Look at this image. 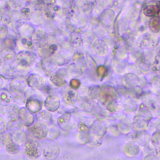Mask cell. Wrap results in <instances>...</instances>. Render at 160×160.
<instances>
[{"mask_svg": "<svg viewBox=\"0 0 160 160\" xmlns=\"http://www.w3.org/2000/svg\"><path fill=\"white\" fill-rule=\"evenodd\" d=\"M4 143L6 144V148L8 152L11 154L16 153L18 151V148L15 144L12 142L10 136H6Z\"/></svg>", "mask_w": 160, "mask_h": 160, "instance_id": "obj_20", "label": "cell"}, {"mask_svg": "<svg viewBox=\"0 0 160 160\" xmlns=\"http://www.w3.org/2000/svg\"><path fill=\"white\" fill-rule=\"evenodd\" d=\"M32 135L39 139H44L48 134V128L42 122H37L31 128Z\"/></svg>", "mask_w": 160, "mask_h": 160, "instance_id": "obj_5", "label": "cell"}, {"mask_svg": "<svg viewBox=\"0 0 160 160\" xmlns=\"http://www.w3.org/2000/svg\"><path fill=\"white\" fill-rule=\"evenodd\" d=\"M29 9L33 11H42L46 9V5L42 0H33L30 3Z\"/></svg>", "mask_w": 160, "mask_h": 160, "instance_id": "obj_19", "label": "cell"}, {"mask_svg": "<svg viewBox=\"0 0 160 160\" xmlns=\"http://www.w3.org/2000/svg\"><path fill=\"white\" fill-rule=\"evenodd\" d=\"M10 7L8 4L5 8L0 11V21L6 25H11L13 21L10 14Z\"/></svg>", "mask_w": 160, "mask_h": 160, "instance_id": "obj_12", "label": "cell"}, {"mask_svg": "<svg viewBox=\"0 0 160 160\" xmlns=\"http://www.w3.org/2000/svg\"><path fill=\"white\" fill-rule=\"evenodd\" d=\"M26 134L21 131H17L14 132L11 138V141L16 145H21L26 141Z\"/></svg>", "mask_w": 160, "mask_h": 160, "instance_id": "obj_18", "label": "cell"}, {"mask_svg": "<svg viewBox=\"0 0 160 160\" xmlns=\"http://www.w3.org/2000/svg\"><path fill=\"white\" fill-rule=\"evenodd\" d=\"M16 31L21 37L31 38L35 31L34 28L29 24L21 22L16 28Z\"/></svg>", "mask_w": 160, "mask_h": 160, "instance_id": "obj_8", "label": "cell"}, {"mask_svg": "<svg viewBox=\"0 0 160 160\" xmlns=\"http://www.w3.org/2000/svg\"><path fill=\"white\" fill-rule=\"evenodd\" d=\"M36 59V54L30 50H22L15 57V62L21 68H28L32 64Z\"/></svg>", "mask_w": 160, "mask_h": 160, "instance_id": "obj_1", "label": "cell"}, {"mask_svg": "<svg viewBox=\"0 0 160 160\" xmlns=\"http://www.w3.org/2000/svg\"><path fill=\"white\" fill-rule=\"evenodd\" d=\"M29 18L34 23H41L42 21V11H32L29 14Z\"/></svg>", "mask_w": 160, "mask_h": 160, "instance_id": "obj_22", "label": "cell"}, {"mask_svg": "<svg viewBox=\"0 0 160 160\" xmlns=\"http://www.w3.org/2000/svg\"><path fill=\"white\" fill-rule=\"evenodd\" d=\"M33 0H25V1H26V2H31V1H32Z\"/></svg>", "mask_w": 160, "mask_h": 160, "instance_id": "obj_30", "label": "cell"}, {"mask_svg": "<svg viewBox=\"0 0 160 160\" xmlns=\"http://www.w3.org/2000/svg\"><path fill=\"white\" fill-rule=\"evenodd\" d=\"M8 31L7 27L0 23V39H4L8 35Z\"/></svg>", "mask_w": 160, "mask_h": 160, "instance_id": "obj_25", "label": "cell"}, {"mask_svg": "<svg viewBox=\"0 0 160 160\" xmlns=\"http://www.w3.org/2000/svg\"><path fill=\"white\" fill-rule=\"evenodd\" d=\"M27 81L24 79L21 78H16L13 79L11 82V88L14 91L19 93L24 92L27 89Z\"/></svg>", "mask_w": 160, "mask_h": 160, "instance_id": "obj_9", "label": "cell"}, {"mask_svg": "<svg viewBox=\"0 0 160 160\" xmlns=\"http://www.w3.org/2000/svg\"><path fill=\"white\" fill-rule=\"evenodd\" d=\"M58 146L56 142L47 139L42 142V150L44 157L48 159H53L58 154Z\"/></svg>", "mask_w": 160, "mask_h": 160, "instance_id": "obj_2", "label": "cell"}, {"mask_svg": "<svg viewBox=\"0 0 160 160\" xmlns=\"http://www.w3.org/2000/svg\"><path fill=\"white\" fill-rule=\"evenodd\" d=\"M8 4L4 0H0V11L2 10L4 8H5Z\"/></svg>", "mask_w": 160, "mask_h": 160, "instance_id": "obj_27", "label": "cell"}, {"mask_svg": "<svg viewBox=\"0 0 160 160\" xmlns=\"http://www.w3.org/2000/svg\"><path fill=\"white\" fill-rule=\"evenodd\" d=\"M5 128H6L5 122L4 120L1 118H0V132L4 131L5 129Z\"/></svg>", "mask_w": 160, "mask_h": 160, "instance_id": "obj_26", "label": "cell"}, {"mask_svg": "<svg viewBox=\"0 0 160 160\" xmlns=\"http://www.w3.org/2000/svg\"><path fill=\"white\" fill-rule=\"evenodd\" d=\"M44 106L48 111H54L59 106V101L54 96H49L45 100Z\"/></svg>", "mask_w": 160, "mask_h": 160, "instance_id": "obj_11", "label": "cell"}, {"mask_svg": "<svg viewBox=\"0 0 160 160\" xmlns=\"http://www.w3.org/2000/svg\"><path fill=\"white\" fill-rule=\"evenodd\" d=\"M25 154L31 158H38L41 152V147L40 144L34 140H29L25 142L24 147Z\"/></svg>", "mask_w": 160, "mask_h": 160, "instance_id": "obj_3", "label": "cell"}, {"mask_svg": "<svg viewBox=\"0 0 160 160\" xmlns=\"http://www.w3.org/2000/svg\"><path fill=\"white\" fill-rule=\"evenodd\" d=\"M12 101V96L7 89H0V104L8 105Z\"/></svg>", "mask_w": 160, "mask_h": 160, "instance_id": "obj_17", "label": "cell"}, {"mask_svg": "<svg viewBox=\"0 0 160 160\" xmlns=\"http://www.w3.org/2000/svg\"><path fill=\"white\" fill-rule=\"evenodd\" d=\"M51 81L57 86H62L65 84L64 80L58 74H54L50 78Z\"/></svg>", "mask_w": 160, "mask_h": 160, "instance_id": "obj_23", "label": "cell"}, {"mask_svg": "<svg viewBox=\"0 0 160 160\" xmlns=\"http://www.w3.org/2000/svg\"><path fill=\"white\" fill-rule=\"evenodd\" d=\"M41 64L42 69L47 74L51 73L56 68L55 62L49 58H46L42 60Z\"/></svg>", "mask_w": 160, "mask_h": 160, "instance_id": "obj_15", "label": "cell"}, {"mask_svg": "<svg viewBox=\"0 0 160 160\" xmlns=\"http://www.w3.org/2000/svg\"><path fill=\"white\" fill-rule=\"evenodd\" d=\"M31 40L33 44L39 48L47 45V36L45 31L42 29L35 30L31 36Z\"/></svg>", "mask_w": 160, "mask_h": 160, "instance_id": "obj_4", "label": "cell"}, {"mask_svg": "<svg viewBox=\"0 0 160 160\" xmlns=\"http://www.w3.org/2000/svg\"><path fill=\"white\" fill-rule=\"evenodd\" d=\"M19 108L15 105L7 106L4 109V114L8 119L14 121L18 118Z\"/></svg>", "mask_w": 160, "mask_h": 160, "instance_id": "obj_10", "label": "cell"}, {"mask_svg": "<svg viewBox=\"0 0 160 160\" xmlns=\"http://www.w3.org/2000/svg\"><path fill=\"white\" fill-rule=\"evenodd\" d=\"M25 2V0H9L8 5L14 10H19L24 8Z\"/></svg>", "mask_w": 160, "mask_h": 160, "instance_id": "obj_21", "label": "cell"}, {"mask_svg": "<svg viewBox=\"0 0 160 160\" xmlns=\"http://www.w3.org/2000/svg\"><path fill=\"white\" fill-rule=\"evenodd\" d=\"M18 118L21 122L26 126L32 125L34 120V118L31 112L24 108L19 109Z\"/></svg>", "mask_w": 160, "mask_h": 160, "instance_id": "obj_6", "label": "cell"}, {"mask_svg": "<svg viewBox=\"0 0 160 160\" xmlns=\"http://www.w3.org/2000/svg\"><path fill=\"white\" fill-rule=\"evenodd\" d=\"M2 59L0 57V66L2 65Z\"/></svg>", "mask_w": 160, "mask_h": 160, "instance_id": "obj_29", "label": "cell"}, {"mask_svg": "<svg viewBox=\"0 0 160 160\" xmlns=\"http://www.w3.org/2000/svg\"><path fill=\"white\" fill-rule=\"evenodd\" d=\"M3 83H4L3 79H2V78L1 76H0V88L3 85Z\"/></svg>", "mask_w": 160, "mask_h": 160, "instance_id": "obj_28", "label": "cell"}, {"mask_svg": "<svg viewBox=\"0 0 160 160\" xmlns=\"http://www.w3.org/2000/svg\"><path fill=\"white\" fill-rule=\"evenodd\" d=\"M16 44L23 50H30L33 48V43L31 38L21 37L18 40Z\"/></svg>", "mask_w": 160, "mask_h": 160, "instance_id": "obj_16", "label": "cell"}, {"mask_svg": "<svg viewBox=\"0 0 160 160\" xmlns=\"http://www.w3.org/2000/svg\"><path fill=\"white\" fill-rule=\"evenodd\" d=\"M16 55L15 51L12 49L6 48L0 51V57L5 62H11L15 59Z\"/></svg>", "mask_w": 160, "mask_h": 160, "instance_id": "obj_13", "label": "cell"}, {"mask_svg": "<svg viewBox=\"0 0 160 160\" xmlns=\"http://www.w3.org/2000/svg\"><path fill=\"white\" fill-rule=\"evenodd\" d=\"M4 45L6 46V47L7 48H9V49H13V48L16 46L15 41H14V39H12L11 38L4 39Z\"/></svg>", "mask_w": 160, "mask_h": 160, "instance_id": "obj_24", "label": "cell"}, {"mask_svg": "<svg viewBox=\"0 0 160 160\" xmlns=\"http://www.w3.org/2000/svg\"><path fill=\"white\" fill-rule=\"evenodd\" d=\"M26 81L29 86L34 89H40L42 88L44 84V80L43 78L36 74H30Z\"/></svg>", "mask_w": 160, "mask_h": 160, "instance_id": "obj_7", "label": "cell"}, {"mask_svg": "<svg viewBox=\"0 0 160 160\" xmlns=\"http://www.w3.org/2000/svg\"><path fill=\"white\" fill-rule=\"evenodd\" d=\"M26 106L27 109L31 113H37L41 109V102L32 98H30L27 101Z\"/></svg>", "mask_w": 160, "mask_h": 160, "instance_id": "obj_14", "label": "cell"}]
</instances>
